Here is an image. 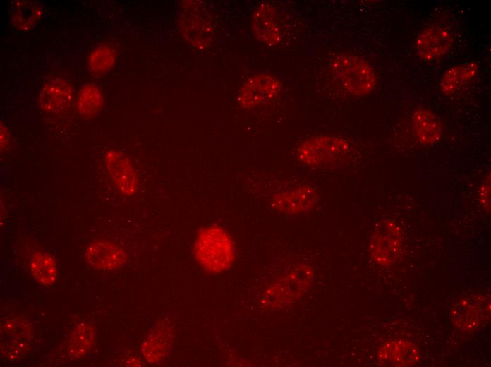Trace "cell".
<instances>
[{
  "label": "cell",
  "mask_w": 491,
  "mask_h": 367,
  "mask_svg": "<svg viewBox=\"0 0 491 367\" xmlns=\"http://www.w3.org/2000/svg\"><path fill=\"white\" fill-rule=\"evenodd\" d=\"M103 94L101 88L95 84H87L79 91L76 100L79 114L90 118L96 116L103 106Z\"/></svg>",
  "instance_id": "ffe728a7"
},
{
  "label": "cell",
  "mask_w": 491,
  "mask_h": 367,
  "mask_svg": "<svg viewBox=\"0 0 491 367\" xmlns=\"http://www.w3.org/2000/svg\"><path fill=\"white\" fill-rule=\"evenodd\" d=\"M348 149V143L343 139L320 136L303 143L298 150V157L301 162L310 167H329L345 157Z\"/></svg>",
  "instance_id": "5b68a950"
},
{
  "label": "cell",
  "mask_w": 491,
  "mask_h": 367,
  "mask_svg": "<svg viewBox=\"0 0 491 367\" xmlns=\"http://www.w3.org/2000/svg\"><path fill=\"white\" fill-rule=\"evenodd\" d=\"M179 28L183 37L194 49H206L212 42L214 23L203 2L184 1L179 16Z\"/></svg>",
  "instance_id": "3957f363"
},
{
  "label": "cell",
  "mask_w": 491,
  "mask_h": 367,
  "mask_svg": "<svg viewBox=\"0 0 491 367\" xmlns=\"http://www.w3.org/2000/svg\"><path fill=\"white\" fill-rule=\"evenodd\" d=\"M303 270L298 267L295 271L291 272L284 278L272 284L264 295L265 299L264 303L275 305V307L277 303L284 306V295H286V303H289L290 299H295L300 296L301 289L307 287V279L310 278V276L308 277Z\"/></svg>",
  "instance_id": "4fadbf2b"
},
{
  "label": "cell",
  "mask_w": 491,
  "mask_h": 367,
  "mask_svg": "<svg viewBox=\"0 0 491 367\" xmlns=\"http://www.w3.org/2000/svg\"><path fill=\"white\" fill-rule=\"evenodd\" d=\"M4 330L13 339H27L31 335L30 326L25 321L18 319L8 321L4 325Z\"/></svg>",
  "instance_id": "cb8c5ba5"
},
{
  "label": "cell",
  "mask_w": 491,
  "mask_h": 367,
  "mask_svg": "<svg viewBox=\"0 0 491 367\" xmlns=\"http://www.w3.org/2000/svg\"><path fill=\"white\" fill-rule=\"evenodd\" d=\"M331 70L342 88L351 94H367L375 86L374 70L366 61L355 55L337 54L331 61Z\"/></svg>",
  "instance_id": "7a4b0ae2"
},
{
  "label": "cell",
  "mask_w": 491,
  "mask_h": 367,
  "mask_svg": "<svg viewBox=\"0 0 491 367\" xmlns=\"http://www.w3.org/2000/svg\"><path fill=\"white\" fill-rule=\"evenodd\" d=\"M73 100L72 85L61 78H54L47 83L38 97L40 107L49 113H60L67 110Z\"/></svg>",
  "instance_id": "7c38bea8"
},
{
  "label": "cell",
  "mask_w": 491,
  "mask_h": 367,
  "mask_svg": "<svg viewBox=\"0 0 491 367\" xmlns=\"http://www.w3.org/2000/svg\"><path fill=\"white\" fill-rule=\"evenodd\" d=\"M483 193H482V200L483 202V204L485 207H489L490 206V184H486L483 188Z\"/></svg>",
  "instance_id": "484cf974"
},
{
  "label": "cell",
  "mask_w": 491,
  "mask_h": 367,
  "mask_svg": "<svg viewBox=\"0 0 491 367\" xmlns=\"http://www.w3.org/2000/svg\"><path fill=\"white\" fill-rule=\"evenodd\" d=\"M193 254L205 271L222 272L228 270L235 260V243L224 228L209 224L198 230L193 245Z\"/></svg>",
  "instance_id": "6da1fadb"
},
{
  "label": "cell",
  "mask_w": 491,
  "mask_h": 367,
  "mask_svg": "<svg viewBox=\"0 0 491 367\" xmlns=\"http://www.w3.org/2000/svg\"><path fill=\"white\" fill-rule=\"evenodd\" d=\"M115 55L113 50L107 46L96 48L90 54L88 66L90 72L95 75H102L108 72L114 66Z\"/></svg>",
  "instance_id": "603a6c76"
},
{
  "label": "cell",
  "mask_w": 491,
  "mask_h": 367,
  "mask_svg": "<svg viewBox=\"0 0 491 367\" xmlns=\"http://www.w3.org/2000/svg\"><path fill=\"white\" fill-rule=\"evenodd\" d=\"M35 279L44 285L53 284L56 278V263L52 255L46 253H35L30 263Z\"/></svg>",
  "instance_id": "44dd1931"
},
{
  "label": "cell",
  "mask_w": 491,
  "mask_h": 367,
  "mask_svg": "<svg viewBox=\"0 0 491 367\" xmlns=\"http://www.w3.org/2000/svg\"><path fill=\"white\" fill-rule=\"evenodd\" d=\"M43 6L37 1H17L14 3L11 21L18 29L27 30L31 28L42 17Z\"/></svg>",
  "instance_id": "ac0fdd59"
},
{
  "label": "cell",
  "mask_w": 491,
  "mask_h": 367,
  "mask_svg": "<svg viewBox=\"0 0 491 367\" xmlns=\"http://www.w3.org/2000/svg\"><path fill=\"white\" fill-rule=\"evenodd\" d=\"M28 349L26 343L20 340H5L1 345L3 354L9 359L16 360L24 356Z\"/></svg>",
  "instance_id": "d4e9b609"
},
{
  "label": "cell",
  "mask_w": 491,
  "mask_h": 367,
  "mask_svg": "<svg viewBox=\"0 0 491 367\" xmlns=\"http://www.w3.org/2000/svg\"><path fill=\"white\" fill-rule=\"evenodd\" d=\"M451 43L452 37L449 30L443 25H433L419 34L416 48L423 61L432 62L442 56Z\"/></svg>",
  "instance_id": "30bf717a"
},
{
  "label": "cell",
  "mask_w": 491,
  "mask_h": 367,
  "mask_svg": "<svg viewBox=\"0 0 491 367\" xmlns=\"http://www.w3.org/2000/svg\"><path fill=\"white\" fill-rule=\"evenodd\" d=\"M252 29L255 37L262 43L274 45L279 42L280 29L276 10L272 5L264 3L257 7L253 16Z\"/></svg>",
  "instance_id": "2e32d148"
},
{
  "label": "cell",
  "mask_w": 491,
  "mask_h": 367,
  "mask_svg": "<svg viewBox=\"0 0 491 367\" xmlns=\"http://www.w3.org/2000/svg\"><path fill=\"white\" fill-rule=\"evenodd\" d=\"M8 142V132L4 126L1 127V150L4 149Z\"/></svg>",
  "instance_id": "4316f807"
},
{
  "label": "cell",
  "mask_w": 491,
  "mask_h": 367,
  "mask_svg": "<svg viewBox=\"0 0 491 367\" xmlns=\"http://www.w3.org/2000/svg\"><path fill=\"white\" fill-rule=\"evenodd\" d=\"M478 66L473 62L456 66L448 69L440 82V89L446 94H451L461 88L476 74Z\"/></svg>",
  "instance_id": "d6986e66"
},
{
  "label": "cell",
  "mask_w": 491,
  "mask_h": 367,
  "mask_svg": "<svg viewBox=\"0 0 491 367\" xmlns=\"http://www.w3.org/2000/svg\"><path fill=\"white\" fill-rule=\"evenodd\" d=\"M419 351L413 343L404 339L384 342L377 351V360L386 366H410L419 359Z\"/></svg>",
  "instance_id": "5bb4252c"
},
{
  "label": "cell",
  "mask_w": 491,
  "mask_h": 367,
  "mask_svg": "<svg viewBox=\"0 0 491 367\" xmlns=\"http://www.w3.org/2000/svg\"><path fill=\"white\" fill-rule=\"evenodd\" d=\"M317 195L311 186H298L275 195L272 199V207L284 214L304 213L315 206Z\"/></svg>",
  "instance_id": "8fae6325"
},
{
  "label": "cell",
  "mask_w": 491,
  "mask_h": 367,
  "mask_svg": "<svg viewBox=\"0 0 491 367\" xmlns=\"http://www.w3.org/2000/svg\"><path fill=\"white\" fill-rule=\"evenodd\" d=\"M412 124L420 143L430 145L440 139L442 133L440 119L430 110L424 108L417 109L412 116Z\"/></svg>",
  "instance_id": "e0dca14e"
},
{
  "label": "cell",
  "mask_w": 491,
  "mask_h": 367,
  "mask_svg": "<svg viewBox=\"0 0 491 367\" xmlns=\"http://www.w3.org/2000/svg\"><path fill=\"white\" fill-rule=\"evenodd\" d=\"M281 81L269 73L253 76L243 84L237 100L239 105L250 109L272 100L279 92Z\"/></svg>",
  "instance_id": "ba28073f"
},
{
  "label": "cell",
  "mask_w": 491,
  "mask_h": 367,
  "mask_svg": "<svg viewBox=\"0 0 491 367\" xmlns=\"http://www.w3.org/2000/svg\"><path fill=\"white\" fill-rule=\"evenodd\" d=\"M490 300L475 295L461 299L451 312L454 324L462 330H471L486 320L490 312Z\"/></svg>",
  "instance_id": "9c48e42d"
},
{
  "label": "cell",
  "mask_w": 491,
  "mask_h": 367,
  "mask_svg": "<svg viewBox=\"0 0 491 367\" xmlns=\"http://www.w3.org/2000/svg\"><path fill=\"white\" fill-rule=\"evenodd\" d=\"M104 163L113 184L123 195H135L139 188V178L131 160L123 152L109 150Z\"/></svg>",
  "instance_id": "52a82bcc"
},
{
  "label": "cell",
  "mask_w": 491,
  "mask_h": 367,
  "mask_svg": "<svg viewBox=\"0 0 491 367\" xmlns=\"http://www.w3.org/2000/svg\"><path fill=\"white\" fill-rule=\"evenodd\" d=\"M402 234L398 225L391 219L378 221L370 236V253L373 260L386 267L393 265L399 256Z\"/></svg>",
  "instance_id": "277c9868"
},
{
  "label": "cell",
  "mask_w": 491,
  "mask_h": 367,
  "mask_svg": "<svg viewBox=\"0 0 491 367\" xmlns=\"http://www.w3.org/2000/svg\"><path fill=\"white\" fill-rule=\"evenodd\" d=\"M95 331L93 327L87 323H80L73 330L68 344V351L71 356L80 358L87 354L95 339Z\"/></svg>",
  "instance_id": "7402d4cb"
},
{
  "label": "cell",
  "mask_w": 491,
  "mask_h": 367,
  "mask_svg": "<svg viewBox=\"0 0 491 367\" xmlns=\"http://www.w3.org/2000/svg\"><path fill=\"white\" fill-rule=\"evenodd\" d=\"M85 258L88 263L97 269L113 270L124 265L127 255L119 246L111 242L99 241L88 246Z\"/></svg>",
  "instance_id": "9a60e30c"
},
{
  "label": "cell",
  "mask_w": 491,
  "mask_h": 367,
  "mask_svg": "<svg viewBox=\"0 0 491 367\" xmlns=\"http://www.w3.org/2000/svg\"><path fill=\"white\" fill-rule=\"evenodd\" d=\"M176 332V323L168 315L155 325L142 344V352L150 363L164 361L170 353Z\"/></svg>",
  "instance_id": "8992f818"
}]
</instances>
